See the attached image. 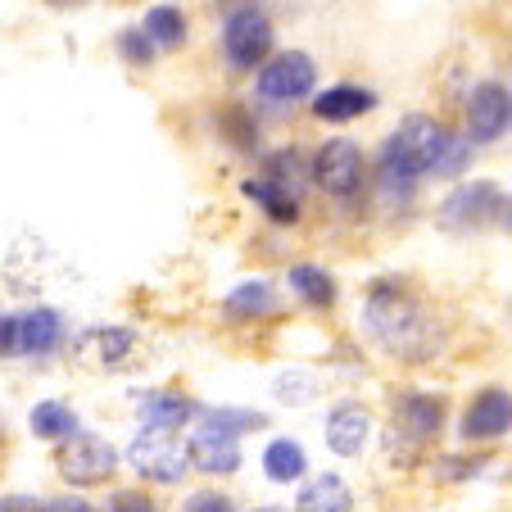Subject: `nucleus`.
Returning <instances> with one entry per match:
<instances>
[{
	"instance_id": "nucleus-1",
	"label": "nucleus",
	"mask_w": 512,
	"mask_h": 512,
	"mask_svg": "<svg viewBox=\"0 0 512 512\" xmlns=\"http://www.w3.org/2000/svg\"><path fill=\"white\" fill-rule=\"evenodd\" d=\"M363 336L395 363H431L445 345V327L404 277H381L363 295Z\"/></svg>"
},
{
	"instance_id": "nucleus-2",
	"label": "nucleus",
	"mask_w": 512,
	"mask_h": 512,
	"mask_svg": "<svg viewBox=\"0 0 512 512\" xmlns=\"http://www.w3.org/2000/svg\"><path fill=\"white\" fill-rule=\"evenodd\" d=\"M445 141H449V132L435 123V118H426V114L404 118V123H399L395 132L386 136V145H381L377 173L381 177H399V182H413L417 186V177L435 173Z\"/></svg>"
},
{
	"instance_id": "nucleus-3",
	"label": "nucleus",
	"mask_w": 512,
	"mask_h": 512,
	"mask_svg": "<svg viewBox=\"0 0 512 512\" xmlns=\"http://www.w3.org/2000/svg\"><path fill=\"white\" fill-rule=\"evenodd\" d=\"M127 463H132V472L141 481H155V485H182L186 472H195L191 449L168 431H141L132 440V449H127Z\"/></svg>"
},
{
	"instance_id": "nucleus-4",
	"label": "nucleus",
	"mask_w": 512,
	"mask_h": 512,
	"mask_svg": "<svg viewBox=\"0 0 512 512\" xmlns=\"http://www.w3.org/2000/svg\"><path fill=\"white\" fill-rule=\"evenodd\" d=\"M118 449L109 445V440H100V435H73L68 445H59V454H55V467H59V476H64L68 485H78V490H87V485H105V481H114V472H118Z\"/></svg>"
},
{
	"instance_id": "nucleus-5",
	"label": "nucleus",
	"mask_w": 512,
	"mask_h": 512,
	"mask_svg": "<svg viewBox=\"0 0 512 512\" xmlns=\"http://www.w3.org/2000/svg\"><path fill=\"white\" fill-rule=\"evenodd\" d=\"M440 431H445V395H431V390H404V395H395L390 440H404L408 454L417 458V449L431 445Z\"/></svg>"
},
{
	"instance_id": "nucleus-6",
	"label": "nucleus",
	"mask_w": 512,
	"mask_h": 512,
	"mask_svg": "<svg viewBox=\"0 0 512 512\" xmlns=\"http://www.w3.org/2000/svg\"><path fill=\"white\" fill-rule=\"evenodd\" d=\"M363 173H368L363 150H358V141H349V136H336V141L318 145V155H313V164H309V177L318 182V191L336 195V200H349V195L363 186Z\"/></svg>"
},
{
	"instance_id": "nucleus-7",
	"label": "nucleus",
	"mask_w": 512,
	"mask_h": 512,
	"mask_svg": "<svg viewBox=\"0 0 512 512\" xmlns=\"http://www.w3.org/2000/svg\"><path fill=\"white\" fill-rule=\"evenodd\" d=\"M494 218H503V195L494 182H467L458 191H449V200L440 204L435 223L445 232H481Z\"/></svg>"
},
{
	"instance_id": "nucleus-8",
	"label": "nucleus",
	"mask_w": 512,
	"mask_h": 512,
	"mask_svg": "<svg viewBox=\"0 0 512 512\" xmlns=\"http://www.w3.org/2000/svg\"><path fill=\"white\" fill-rule=\"evenodd\" d=\"M313 82H318V68H313V59L304 55V50H286V55L268 59V64L259 68V96L268 100V105H295V100L313 96Z\"/></svg>"
},
{
	"instance_id": "nucleus-9",
	"label": "nucleus",
	"mask_w": 512,
	"mask_h": 512,
	"mask_svg": "<svg viewBox=\"0 0 512 512\" xmlns=\"http://www.w3.org/2000/svg\"><path fill=\"white\" fill-rule=\"evenodd\" d=\"M132 354H136V331L114 327V322L87 327L73 340V358H78V368H87V372H118L132 363Z\"/></svg>"
},
{
	"instance_id": "nucleus-10",
	"label": "nucleus",
	"mask_w": 512,
	"mask_h": 512,
	"mask_svg": "<svg viewBox=\"0 0 512 512\" xmlns=\"http://www.w3.org/2000/svg\"><path fill=\"white\" fill-rule=\"evenodd\" d=\"M272 46V23L263 10L245 5L232 19L223 23V55L232 59V68H259V59L268 55Z\"/></svg>"
},
{
	"instance_id": "nucleus-11",
	"label": "nucleus",
	"mask_w": 512,
	"mask_h": 512,
	"mask_svg": "<svg viewBox=\"0 0 512 512\" xmlns=\"http://www.w3.org/2000/svg\"><path fill=\"white\" fill-rule=\"evenodd\" d=\"M512 431V390L490 386L481 395H472L463 422H458V435L467 445H490V440H503Z\"/></svg>"
},
{
	"instance_id": "nucleus-12",
	"label": "nucleus",
	"mask_w": 512,
	"mask_h": 512,
	"mask_svg": "<svg viewBox=\"0 0 512 512\" xmlns=\"http://www.w3.org/2000/svg\"><path fill=\"white\" fill-rule=\"evenodd\" d=\"M322 431H327V449L336 458H358L372 445V413L363 404H354V399H345V404H336L327 413Z\"/></svg>"
},
{
	"instance_id": "nucleus-13",
	"label": "nucleus",
	"mask_w": 512,
	"mask_h": 512,
	"mask_svg": "<svg viewBox=\"0 0 512 512\" xmlns=\"http://www.w3.org/2000/svg\"><path fill=\"white\" fill-rule=\"evenodd\" d=\"M191 417H200V408H195V399H186L182 390H141V395H136V422H141V431L177 435Z\"/></svg>"
},
{
	"instance_id": "nucleus-14",
	"label": "nucleus",
	"mask_w": 512,
	"mask_h": 512,
	"mask_svg": "<svg viewBox=\"0 0 512 512\" xmlns=\"http://www.w3.org/2000/svg\"><path fill=\"white\" fill-rule=\"evenodd\" d=\"M512 123V100L499 82H481V87L467 96V136L472 141H494L503 136V127Z\"/></svg>"
},
{
	"instance_id": "nucleus-15",
	"label": "nucleus",
	"mask_w": 512,
	"mask_h": 512,
	"mask_svg": "<svg viewBox=\"0 0 512 512\" xmlns=\"http://www.w3.org/2000/svg\"><path fill=\"white\" fill-rule=\"evenodd\" d=\"M191 467L204 476H232L241 472V440L236 435H223V431H209V426H195L191 440Z\"/></svg>"
},
{
	"instance_id": "nucleus-16",
	"label": "nucleus",
	"mask_w": 512,
	"mask_h": 512,
	"mask_svg": "<svg viewBox=\"0 0 512 512\" xmlns=\"http://www.w3.org/2000/svg\"><path fill=\"white\" fill-rule=\"evenodd\" d=\"M64 336H68L64 313L50 309V304H37V309L19 313V354L23 358H50L64 345Z\"/></svg>"
},
{
	"instance_id": "nucleus-17",
	"label": "nucleus",
	"mask_w": 512,
	"mask_h": 512,
	"mask_svg": "<svg viewBox=\"0 0 512 512\" xmlns=\"http://www.w3.org/2000/svg\"><path fill=\"white\" fill-rule=\"evenodd\" d=\"M277 309H281L277 290H272V281H263V277H250V281H241V286H232L227 290V300H223L227 318H241V322L272 318Z\"/></svg>"
},
{
	"instance_id": "nucleus-18",
	"label": "nucleus",
	"mask_w": 512,
	"mask_h": 512,
	"mask_svg": "<svg viewBox=\"0 0 512 512\" xmlns=\"http://www.w3.org/2000/svg\"><path fill=\"white\" fill-rule=\"evenodd\" d=\"M295 512H354V490H349L345 476L322 472L313 481H304L300 499H295Z\"/></svg>"
},
{
	"instance_id": "nucleus-19",
	"label": "nucleus",
	"mask_w": 512,
	"mask_h": 512,
	"mask_svg": "<svg viewBox=\"0 0 512 512\" xmlns=\"http://www.w3.org/2000/svg\"><path fill=\"white\" fill-rule=\"evenodd\" d=\"M372 105H377V96H372V91L340 82V87L313 96V118H322V123H349V118H363Z\"/></svg>"
},
{
	"instance_id": "nucleus-20",
	"label": "nucleus",
	"mask_w": 512,
	"mask_h": 512,
	"mask_svg": "<svg viewBox=\"0 0 512 512\" xmlns=\"http://www.w3.org/2000/svg\"><path fill=\"white\" fill-rule=\"evenodd\" d=\"M263 476L272 485H295L309 476V454H304L300 440H290V435H277L268 449H263Z\"/></svg>"
},
{
	"instance_id": "nucleus-21",
	"label": "nucleus",
	"mask_w": 512,
	"mask_h": 512,
	"mask_svg": "<svg viewBox=\"0 0 512 512\" xmlns=\"http://www.w3.org/2000/svg\"><path fill=\"white\" fill-rule=\"evenodd\" d=\"M28 426H32L37 440H50V445H68L73 435H82L78 413H73L68 404H59V399H41V404H32Z\"/></svg>"
},
{
	"instance_id": "nucleus-22",
	"label": "nucleus",
	"mask_w": 512,
	"mask_h": 512,
	"mask_svg": "<svg viewBox=\"0 0 512 512\" xmlns=\"http://www.w3.org/2000/svg\"><path fill=\"white\" fill-rule=\"evenodd\" d=\"M286 286L295 290V300L309 304V309H331L336 304V277L318 263H290Z\"/></svg>"
},
{
	"instance_id": "nucleus-23",
	"label": "nucleus",
	"mask_w": 512,
	"mask_h": 512,
	"mask_svg": "<svg viewBox=\"0 0 512 512\" xmlns=\"http://www.w3.org/2000/svg\"><path fill=\"white\" fill-rule=\"evenodd\" d=\"M245 195H250V200L259 204L263 213H268V223H277V227H295V223H300V195L281 191V186L268 182V177H259V182H245Z\"/></svg>"
},
{
	"instance_id": "nucleus-24",
	"label": "nucleus",
	"mask_w": 512,
	"mask_h": 512,
	"mask_svg": "<svg viewBox=\"0 0 512 512\" xmlns=\"http://www.w3.org/2000/svg\"><path fill=\"white\" fill-rule=\"evenodd\" d=\"M141 32L150 37V46L177 50V46L186 41V19H182V10H173V5H150V14H145Z\"/></svg>"
},
{
	"instance_id": "nucleus-25",
	"label": "nucleus",
	"mask_w": 512,
	"mask_h": 512,
	"mask_svg": "<svg viewBox=\"0 0 512 512\" xmlns=\"http://www.w3.org/2000/svg\"><path fill=\"white\" fill-rule=\"evenodd\" d=\"M200 426H209V431H223V435H236V440H241L245 431H259V426H268V417L254 413V408H200Z\"/></svg>"
},
{
	"instance_id": "nucleus-26",
	"label": "nucleus",
	"mask_w": 512,
	"mask_h": 512,
	"mask_svg": "<svg viewBox=\"0 0 512 512\" xmlns=\"http://www.w3.org/2000/svg\"><path fill=\"white\" fill-rule=\"evenodd\" d=\"M268 182H277L281 191H290V195H300V186H304V159H300V150H277V155H268Z\"/></svg>"
},
{
	"instance_id": "nucleus-27",
	"label": "nucleus",
	"mask_w": 512,
	"mask_h": 512,
	"mask_svg": "<svg viewBox=\"0 0 512 512\" xmlns=\"http://www.w3.org/2000/svg\"><path fill=\"white\" fill-rule=\"evenodd\" d=\"M272 390H277L281 404H309V399L318 395V381H313L309 372H281Z\"/></svg>"
},
{
	"instance_id": "nucleus-28",
	"label": "nucleus",
	"mask_w": 512,
	"mask_h": 512,
	"mask_svg": "<svg viewBox=\"0 0 512 512\" xmlns=\"http://www.w3.org/2000/svg\"><path fill=\"white\" fill-rule=\"evenodd\" d=\"M472 159V136H454L449 132L445 150H440V164H435V177H458Z\"/></svg>"
},
{
	"instance_id": "nucleus-29",
	"label": "nucleus",
	"mask_w": 512,
	"mask_h": 512,
	"mask_svg": "<svg viewBox=\"0 0 512 512\" xmlns=\"http://www.w3.org/2000/svg\"><path fill=\"white\" fill-rule=\"evenodd\" d=\"M182 512H241V508H236V499L223 490H195V494H186Z\"/></svg>"
},
{
	"instance_id": "nucleus-30",
	"label": "nucleus",
	"mask_w": 512,
	"mask_h": 512,
	"mask_svg": "<svg viewBox=\"0 0 512 512\" xmlns=\"http://www.w3.org/2000/svg\"><path fill=\"white\" fill-rule=\"evenodd\" d=\"M105 512H159V503L150 499L145 490H118L114 499H109Z\"/></svg>"
},
{
	"instance_id": "nucleus-31",
	"label": "nucleus",
	"mask_w": 512,
	"mask_h": 512,
	"mask_svg": "<svg viewBox=\"0 0 512 512\" xmlns=\"http://www.w3.org/2000/svg\"><path fill=\"white\" fill-rule=\"evenodd\" d=\"M476 467L481 463H472V458H440V463H435V476H440V481H472Z\"/></svg>"
},
{
	"instance_id": "nucleus-32",
	"label": "nucleus",
	"mask_w": 512,
	"mask_h": 512,
	"mask_svg": "<svg viewBox=\"0 0 512 512\" xmlns=\"http://www.w3.org/2000/svg\"><path fill=\"white\" fill-rule=\"evenodd\" d=\"M0 358H19V313H0Z\"/></svg>"
},
{
	"instance_id": "nucleus-33",
	"label": "nucleus",
	"mask_w": 512,
	"mask_h": 512,
	"mask_svg": "<svg viewBox=\"0 0 512 512\" xmlns=\"http://www.w3.org/2000/svg\"><path fill=\"white\" fill-rule=\"evenodd\" d=\"M123 55L132 59V64H145V59H150V37H145L141 28L123 32Z\"/></svg>"
},
{
	"instance_id": "nucleus-34",
	"label": "nucleus",
	"mask_w": 512,
	"mask_h": 512,
	"mask_svg": "<svg viewBox=\"0 0 512 512\" xmlns=\"http://www.w3.org/2000/svg\"><path fill=\"white\" fill-rule=\"evenodd\" d=\"M46 512H100L91 499L82 494H59V499H46Z\"/></svg>"
},
{
	"instance_id": "nucleus-35",
	"label": "nucleus",
	"mask_w": 512,
	"mask_h": 512,
	"mask_svg": "<svg viewBox=\"0 0 512 512\" xmlns=\"http://www.w3.org/2000/svg\"><path fill=\"white\" fill-rule=\"evenodd\" d=\"M0 512H46V503L32 494H0Z\"/></svg>"
},
{
	"instance_id": "nucleus-36",
	"label": "nucleus",
	"mask_w": 512,
	"mask_h": 512,
	"mask_svg": "<svg viewBox=\"0 0 512 512\" xmlns=\"http://www.w3.org/2000/svg\"><path fill=\"white\" fill-rule=\"evenodd\" d=\"M254 512H290V508H281V503H263V508H254Z\"/></svg>"
},
{
	"instance_id": "nucleus-37",
	"label": "nucleus",
	"mask_w": 512,
	"mask_h": 512,
	"mask_svg": "<svg viewBox=\"0 0 512 512\" xmlns=\"http://www.w3.org/2000/svg\"><path fill=\"white\" fill-rule=\"evenodd\" d=\"M503 227L512 232V204H503Z\"/></svg>"
},
{
	"instance_id": "nucleus-38",
	"label": "nucleus",
	"mask_w": 512,
	"mask_h": 512,
	"mask_svg": "<svg viewBox=\"0 0 512 512\" xmlns=\"http://www.w3.org/2000/svg\"><path fill=\"white\" fill-rule=\"evenodd\" d=\"M59 5H68V0H59Z\"/></svg>"
}]
</instances>
